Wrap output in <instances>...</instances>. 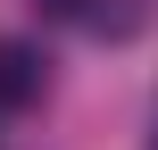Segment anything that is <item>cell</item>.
<instances>
[{"mask_svg": "<svg viewBox=\"0 0 158 150\" xmlns=\"http://www.w3.org/2000/svg\"><path fill=\"white\" fill-rule=\"evenodd\" d=\"M42 8H50V17H67V25L83 17V0H42Z\"/></svg>", "mask_w": 158, "mask_h": 150, "instance_id": "cell-2", "label": "cell"}, {"mask_svg": "<svg viewBox=\"0 0 158 150\" xmlns=\"http://www.w3.org/2000/svg\"><path fill=\"white\" fill-rule=\"evenodd\" d=\"M42 84H50L42 50H33V42H0V109H33Z\"/></svg>", "mask_w": 158, "mask_h": 150, "instance_id": "cell-1", "label": "cell"}]
</instances>
